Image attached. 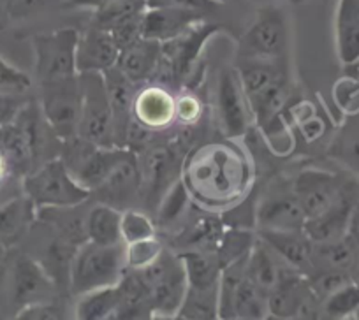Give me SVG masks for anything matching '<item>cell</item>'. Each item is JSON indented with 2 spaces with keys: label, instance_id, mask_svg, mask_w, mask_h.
Here are the masks:
<instances>
[{
  "label": "cell",
  "instance_id": "cell-1",
  "mask_svg": "<svg viewBox=\"0 0 359 320\" xmlns=\"http://www.w3.org/2000/svg\"><path fill=\"white\" fill-rule=\"evenodd\" d=\"M182 181L205 208H227L247 194L252 167L233 139L194 146L185 157Z\"/></svg>",
  "mask_w": 359,
  "mask_h": 320
},
{
  "label": "cell",
  "instance_id": "cell-2",
  "mask_svg": "<svg viewBox=\"0 0 359 320\" xmlns=\"http://www.w3.org/2000/svg\"><path fill=\"white\" fill-rule=\"evenodd\" d=\"M126 245H97L85 242L72 259L69 288L81 295L97 288L113 287L126 274Z\"/></svg>",
  "mask_w": 359,
  "mask_h": 320
},
{
  "label": "cell",
  "instance_id": "cell-3",
  "mask_svg": "<svg viewBox=\"0 0 359 320\" xmlns=\"http://www.w3.org/2000/svg\"><path fill=\"white\" fill-rule=\"evenodd\" d=\"M22 192L34 202L37 211L48 208H72L92 197L58 157L30 171L22 180Z\"/></svg>",
  "mask_w": 359,
  "mask_h": 320
},
{
  "label": "cell",
  "instance_id": "cell-4",
  "mask_svg": "<svg viewBox=\"0 0 359 320\" xmlns=\"http://www.w3.org/2000/svg\"><path fill=\"white\" fill-rule=\"evenodd\" d=\"M127 148L97 146L83 137L74 136L60 143V158L69 173L81 187L94 194L126 157Z\"/></svg>",
  "mask_w": 359,
  "mask_h": 320
},
{
  "label": "cell",
  "instance_id": "cell-5",
  "mask_svg": "<svg viewBox=\"0 0 359 320\" xmlns=\"http://www.w3.org/2000/svg\"><path fill=\"white\" fill-rule=\"evenodd\" d=\"M220 30L215 23L206 20L198 22L176 39L162 43V55L154 79L162 87H176L192 78L205 44Z\"/></svg>",
  "mask_w": 359,
  "mask_h": 320
},
{
  "label": "cell",
  "instance_id": "cell-6",
  "mask_svg": "<svg viewBox=\"0 0 359 320\" xmlns=\"http://www.w3.org/2000/svg\"><path fill=\"white\" fill-rule=\"evenodd\" d=\"M289 51V23L277 6H264L238 39L236 58L285 60Z\"/></svg>",
  "mask_w": 359,
  "mask_h": 320
},
{
  "label": "cell",
  "instance_id": "cell-7",
  "mask_svg": "<svg viewBox=\"0 0 359 320\" xmlns=\"http://www.w3.org/2000/svg\"><path fill=\"white\" fill-rule=\"evenodd\" d=\"M78 39L79 32L76 29H58L32 36L34 74L39 87L78 76Z\"/></svg>",
  "mask_w": 359,
  "mask_h": 320
},
{
  "label": "cell",
  "instance_id": "cell-8",
  "mask_svg": "<svg viewBox=\"0 0 359 320\" xmlns=\"http://www.w3.org/2000/svg\"><path fill=\"white\" fill-rule=\"evenodd\" d=\"M140 273L148 285L151 316H178L187 291V277L178 253L164 250L151 266Z\"/></svg>",
  "mask_w": 359,
  "mask_h": 320
},
{
  "label": "cell",
  "instance_id": "cell-9",
  "mask_svg": "<svg viewBox=\"0 0 359 320\" xmlns=\"http://www.w3.org/2000/svg\"><path fill=\"white\" fill-rule=\"evenodd\" d=\"M79 83L83 97L78 136L97 146H116L113 111L104 74L85 72L79 74Z\"/></svg>",
  "mask_w": 359,
  "mask_h": 320
},
{
  "label": "cell",
  "instance_id": "cell-10",
  "mask_svg": "<svg viewBox=\"0 0 359 320\" xmlns=\"http://www.w3.org/2000/svg\"><path fill=\"white\" fill-rule=\"evenodd\" d=\"M39 88L41 111L60 143L78 136L83 97L79 74L57 83L41 85Z\"/></svg>",
  "mask_w": 359,
  "mask_h": 320
},
{
  "label": "cell",
  "instance_id": "cell-11",
  "mask_svg": "<svg viewBox=\"0 0 359 320\" xmlns=\"http://www.w3.org/2000/svg\"><path fill=\"white\" fill-rule=\"evenodd\" d=\"M359 208V185L347 178L337 201L324 213L309 218L303 225V232L313 245L331 243L347 236L352 229Z\"/></svg>",
  "mask_w": 359,
  "mask_h": 320
},
{
  "label": "cell",
  "instance_id": "cell-12",
  "mask_svg": "<svg viewBox=\"0 0 359 320\" xmlns=\"http://www.w3.org/2000/svg\"><path fill=\"white\" fill-rule=\"evenodd\" d=\"M215 104L220 132L226 139L236 141L250 130L254 116L234 69H224L219 74Z\"/></svg>",
  "mask_w": 359,
  "mask_h": 320
},
{
  "label": "cell",
  "instance_id": "cell-13",
  "mask_svg": "<svg viewBox=\"0 0 359 320\" xmlns=\"http://www.w3.org/2000/svg\"><path fill=\"white\" fill-rule=\"evenodd\" d=\"M316 299L310 278L289 267L282 274L277 287L269 292V315L289 320H316L312 308Z\"/></svg>",
  "mask_w": 359,
  "mask_h": 320
},
{
  "label": "cell",
  "instance_id": "cell-14",
  "mask_svg": "<svg viewBox=\"0 0 359 320\" xmlns=\"http://www.w3.org/2000/svg\"><path fill=\"white\" fill-rule=\"evenodd\" d=\"M347 178L320 169L302 171L292 181V194L298 199L306 220L326 211L341 194Z\"/></svg>",
  "mask_w": 359,
  "mask_h": 320
},
{
  "label": "cell",
  "instance_id": "cell-15",
  "mask_svg": "<svg viewBox=\"0 0 359 320\" xmlns=\"http://www.w3.org/2000/svg\"><path fill=\"white\" fill-rule=\"evenodd\" d=\"M57 285L41 263L30 256H18L11 267V301L16 308L50 301Z\"/></svg>",
  "mask_w": 359,
  "mask_h": 320
},
{
  "label": "cell",
  "instance_id": "cell-16",
  "mask_svg": "<svg viewBox=\"0 0 359 320\" xmlns=\"http://www.w3.org/2000/svg\"><path fill=\"white\" fill-rule=\"evenodd\" d=\"M92 195H95L99 202L113 206L120 211L122 208L127 209V206L141 195V167L137 155L127 150L126 157L113 169L108 180Z\"/></svg>",
  "mask_w": 359,
  "mask_h": 320
},
{
  "label": "cell",
  "instance_id": "cell-17",
  "mask_svg": "<svg viewBox=\"0 0 359 320\" xmlns=\"http://www.w3.org/2000/svg\"><path fill=\"white\" fill-rule=\"evenodd\" d=\"M133 118L144 129L161 132L176 120V99L158 83H148L137 88L134 97Z\"/></svg>",
  "mask_w": 359,
  "mask_h": 320
},
{
  "label": "cell",
  "instance_id": "cell-18",
  "mask_svg": "<svg viewBox=\"0 0 359 320\" xmlns=\"http://www.w3.org/2000/svg\"><path fill=\"white\" fill-rule=\"evenodd\" d=\"M120 57V48L116 46L111 34L106 30L88 27L79 34L78 50H76V67L78 74L85 72H101L113 69Z\"/></svg>",
  "mask_w": 359,
  "mask_h": 320
},
{
  "label": "cell",
  "instance_id": "cell-19",
  "mask_svg": "<svg viewBox=\"0 0 359 320\" xmlns=\"http://www.w3.org/2000/svg\"><path fill=\"white\" fill-rule=\"evenodd\" d=\"M305 222L306 216L292 190L269 194L255 209L259 230H303Z\"/></svg>",
  "mask_w": 359,
  "mask_h": 320
},
{
  "label": "cell",
  "instance_id": "cell-20",
  "mask_svg": "<svg viewBox=\"0 0 359 320\" xmlns=\"http://www.w3.org/2000/svg\"><path fill=\"white\" fill-rule=\"evenodd\" d=\"M203 20L205 15L180 6L148 8L143 15V37L157 43H168Z\"/></svg>",
  "mask_w": 359,
  "mask_h": 320
},
{
  "label": "cell",
  "instance_id": "cell-21",
  "mask_svg": "<svg viewBox=\"0 0 359 320\" xmlns=\"http://www.w3.org/2000/svg\"><path fill=\"white\" fill-rule=\"evenodd\" d=\"M257 236L289 267L305 277L313 271V243L303 230H259Z\"/></svg>",
  "mask_w": 359,
  "mask_h": 320
},
{
  "label": "cell",
  "instance_id": "cell-22",
  "mask_svg": "<svg viewBox=\"0 0 359 320\" xmlns=\"http://www.w3.org/2000/svg\"><path fill=\"white\" fill-rule=\"evenodd\" d=\"M106 88H108L109 104L113 111V127H115V144L126 148V137L133 123L134 97H136L137 85L133 83L127 76L116 67L104 72Z\"/></svg>",
  "mask_w": 359,
  "mask_h": 320
},
{
  "label": "cell",
  "instance_id": "cell-23",
  "mask_svg": "<svg viewBox=\"0 0 359 320\" xmlns=\"http://www.w3.org/2000/svg\"><path fill=\"white\" fill-rule=\"evenodd\" d=\"M162 55V43L151 39H140L133 46L120 51L115 67L137 87L154 79Z\"/></svg>",
  "mask_w": 359,
  "mask_h": 320
},
{
  "label": "cell",
  "instance_id": "cell-24",
  "mask_svg": "<svg viewBox=\"0 0 359 320\" xmlns=\"http://www.w3.org/2000/svg\"><path fill=\"white\" fill-rule=\"evenodd\" d=\"M37 218V209L25 194L15 195L0 204V245L11 249L20 243Z\"/></svg>",
  "mask_w": 359,
  "mask_h": 320
},
{
  "label": "cell",
  "instance_id": "cell-25",
  "mask_svg": "<svg viewBox=\"0 0 359 320\" xmlns=\"http://www.w3.org/2000/svg\"><path fill=\"white\" fill-rule=\"evenodd\" d=\"M334 43L341 64L348 67L359 64V0H338Z\"/></svg>",
  "mask_w": 359,
  "mask_h": 320
},
{
  "label": "cell",
  "instance_id": "cell-26",
  "mask_svg": "<svg viewBox=\"0 0 359 320\" xmlns=\"http://www.w3.org/2000/svg\"><path fill=\"white\" fill-rule=\"evenodd\" d=\"M289 270L287 264L257 236L254 249L247 257V278L264 292H271Z\"/></svg>",
  "mask_w": 359,
  "mask_h": 320
},
{
  "label": "cell",
  "instance_id": "cell-27",
  "mask_svg": "<svg viewBox=\"0 0 359 320\" xmlns=\"http://www.w3.org/2000/svg\"><path fill=\"white\" fill-rule=\"evenodd\" d=\"M86 237L97 245H120L122 211L104 202H95L86 213Z\"/></svg>",
  "mask_w": 359,
  "mask_h": 320
},
{
  "label": "cell",
  "instance_id": "cell-28",
  "mask_svg": "<svg viewBox=\"0 0 359 320\" xmlns=\"http://www.w3.org/2000/svg\"><path fill=\"white\" fill-rule=\"evenodd\" d=\"M184 264L187 287H213L219 285L222 266L215 252L210 250H187L178 253Z\"/></svg>",
  "mask_w": 359,
  "mask_h": 320
},
{
  "label": "cell",
  "instance_id": "cell-29",
  "mask_svg": "<svg viewBox=\"0 0 359 320\" xmlns=\"http://www.w3.org/2000/svg\"><path fill=\"white\" fill-rule=\"evenodd\" d=\"M122 305L118 284L97 288L79 295L74 308V320H106Z\"/></svg>",
  "mask_w": 359,
  "mask_h": 320
},
{
  "label": "cell",
  "instance_id": "cell-30",
  "mask_svg": "<svg viewBox=\"0 0 359 320\" xmlns=\"http://www.w3.org/2000/svg\"><path fill=\"white\" fill-rule=\"evenodd\" d=\"M0 151L8 157L13 169L20 178H25L30 171H34V157L29 143L23 136L22 129L16 123H9L0 127Z\"/></svg>",
  "mask_w": 359,
  "mask_h": 320
},
{
  "label": "cell",
  "instance_id": "cell-31",
  "mask_svg": "<svg viewBox=\"0 0 359 320\" xmlns=\"http://www.w3.org/2000/svg\"><path fill=\"white\" fill-rule=\"evenodd\" d=\"M178 316L182 320H219V285L187 287Z\"/></svg>",
  "mask_w": 359,
  "mask_h": 320
},
{
  "label": "cell",
  "instance_id": "cell-32",
  "mask_svg": "<svg viewBox=\"0 0 359 320\" xmlns=\"http://www.w3.org/2000/svg\"><path fill=\"white\" fill-rule=\"evenodd\" d=\"M147 9V0H113L102 8L95 9L90 27L111 32L116 27L141 16Z\"/></svg>",
  "mask_w": 359,
  "mask_h": 320
},
{
  "label": "cell",
  "instance_id": "cell-33",
  "mask_svg": "<svg viewBox=\"0 0 359 320\" xmlns=\"http://www.w3.org/2000/svg\"><path fill=\"white\" fill-rule=\"evenodd\" d=\"M255 242H257V234L254 230L243 227H226L215 249V256L219 257L222 270L236 260L248 257Z\"/></svg>",
  "mask_w": 359,
  "mask_h": 320
},
{
  "label": "cell",
  "instance_id": "cell-34",
  "mask_svg": "<svg viewBox=\"0 0 359 320\" xmlns=\"http://www.w3.org/2000/svg\"><path fill=\"white\" fill-rule=\"evenodd\" d=\"M76 250H78V246L65 242V239L58 236H55L50 242V245L46 246V250H44V256L39 263L46 270V273L50 274V278L55 281L57 287H60L64 281H67L69 285L71 266Z\"/></svg>",
  "mask_w": 359,
  "mask_h": 320
},
{
  "label": "cell",
  "instance_id": "cell-35",
  "mask_svg": "<svg viewBox=\"0 0 359 320\" xmlns=\"http://www.w3.org/2000/svg\"><path fill=\"white\" fill-rule=\"evenodd\" d=\"M268 292L259 288L254 281H241L238 288L236 301H234V319L243 320H266L269 315L268 308Z\"/></svg>",
  "mask_w": 359,
  "mask_h": 320
},
{
  "label": "cell",
  "instance_id": "cell-36",
  "mask_svg": "<svg viewBox=\"0 0 359 320\" xmlns=\"http://www.w3.org/2000/svg\"><path fill=\"white\" fill-rule=\"evenodd\" d=\"M359 312V281H348L327 295L319 320H348Z\"/></svg>",
  "mask_w": 359,
  "mask_h": 320
},
{
  "label": "cell",
  "instance_id": "cell-37",
  "mask_svg": "<svg viewBox=\"0 0 359 320\" xmlns=\"http://www.w3.org/2000/svg\"><path fill=\"white\" fill-rule=\"evenodd\" d=\"M191 194H189L187 187L180 178L176 183L171 185L164 197L155 208V225L158 227H169L180 222V218L187 213L189 202H191Z\"/></svg>",
  "mask_w": 359,
  "mask_h": 320
},
{
  "label": "cell",
  "instance_id": "cell-38",
  "mask_svg": "<svg viewBox=\"0 0 359 320\" xmlns=\"http://www.w3.org/2000/svg\"><path fill=\"white\" fill-rule=\"evenodd\" d=\"M126 245V243H123ZM164 245L157 237H148L141 242L127 243L126 245V266L130 271H141L151 266L164 252Z\"/></svg>",
  "mask_w": 359,
  "mask_h": 320
},
{
  "label": "cell",
  "instance_id": "cell-39",
  "mask_svg": "<svg viewBox=\"0 0 359 320\" xmlns=\"http://www.w3.org/2000/svg\"><path fill=\"white\" fill-rule=\"evenodd\" d=\"M155 222L143 211L123 209L122 211V242L134 243L155 236Z\"/></svg>",
  "mask_w": 359,
  "mask_h": 320
},
{
  "label": "cell",
  "instance_id": "cell-40",
  "mask_svg": "<svg viewBox=\"0 0 359 320\" xmlns=\"http://www.w3.org/2000/svg\"><path fill=\"white\" fill-rule=\"evenodd\" d=\"M30 88H32V78L22 69L9 64L4 57H0V92L29 94Z\"/></svg>",
  "mask_w": 359,
  "mask_h": 320
},
{
  "label": "cell",
  "instance_id": "cell-41",
  "mask_svg": "<svg viewBox=\"0 0 359 320\" xmlns=\"http://www.w3.org/2000/svg\"><path fill=\"white\" fill-rule=\"evenodd\" d=\"M13 320H67L65 309L57 301H41L34 305L23 306L16 312Z\"/></svg>",
  "mask_w": 359,
  "mask_h": 320
},
{
  "label": "cell",
  "instance_id": "cell-42",
  "mask_svg": "<svg viewBox=\"0 0 359 320\" xmlns=\"http://www.w3.org/2000/svg\"><path fill=\"white\" fill-rule=\"evenodd\" d=\"M334 99L341 111L347 115H358L359 113V83L352 78L340 79L334 87Z\"/></svg>",
  "mask_w": 359,
  "mask_h": 320
},
{
  "label": "cell",
  "instance_id": "cell-43",
  "mask_svg": "<svg viewBox=\"0 0 359 320\" xmlns=\"http://www.w3.org/2000/svg\"><path fill=\"white\" fill-rule=\"evenodd\" d=\"M30 99L27 94H16V92H0V127L15 123L22 109L29 104Z\"/></svg>",
  "mask_w": 359,
  "mask_h": 320
},
{
  "label": "cell",
  "instance_id": "cell-44",
  "mask_svg": "<svg viewBox=\"0 0 359 320\" xmlns=\"http://www.w3.org/2000/svg\"><path fill=\"white\" fill-rule=\"evenodd\" d=\"M143 15L123 23V25L116 27V29H113L109 32L113 39H115L116 46L120 48V51L136 44L140 39H143Z\"/></svg>",
  "mask_w": 359,
  "mask_h": 320
},
{
  "label": "cell",
  "instance_id": "cell-45",
  "mask_svg": "<svg viewBox=\"0 0 359 320\" xmlns=\"http://www.w3.org/2000/svg\"><path fill=\"white\" fill-rule=\"evenodd\" d=\"M203 116V106L192 94H184L176 99V120L182 125H196Z\"/></svg>",
  "mask_w": 359,
  "mask_h": 320
},
{
  "label": "cell",
  "instance_id": "cell-46",
  "mask_svg": "<svg viewBox=\"0 0 359 320\" xmlns=\"http://www.w3.org/2000/svg\"><path fill=\"white\" fill-rule=\"evenodd\" d=\"M48 0H6V13L11 20H23L46 6Z\"/></svg>",
  "mask_w": 359,
  "mask_h": 320
},
{
  "label": "cell",
  "instance_id": "cell-47",
  "mask_svg": "<svg viewBox=\"0 0 359 320\" xmlns=\"http://www.w3.org/2000/svg\"><path fill=\"white\" fill-rule=\"evenodd\" d=\"M151 312L148 305H130L122 302L106 320H150Z\"/></svg>",
  "mask_w": 359,
  "mask_h": 320
},
{
  "label": "cell",
  "instance_id": "cell-48",
  "mask_svg": "<svg viewBox=\"0 0 359 320\" xmlns=\"http://www.w3.org/2000/svg\"><path fill=\"white\" fill-rule=\"evenodd\" d=\"M338 157L344 160L351 169L359 173V132L345 137L338 146Z\"/></svg>",
  "mask_w": 359,
  "mask_h": 320
},
{
  "label": "cell",
  "instance_id": "cell-49",
  "mask_svg": "<svg viewBox=\"0 0 359 320\" xmlns=\"http://www.w3.org/2000/svg\"><path fill=\"white\" fill-rule=\"evenodd\" d=\"M16 178L20 176L16 174V171L13 169L11 162H9L8 157L0 151V192L4 190L11 181H15ZM20 180H22V178H20Z\"/></svg>",
  "mask_w": 359,
  "mask_h": 320
},
{
  "label": "cell",
  "instance_id": "cell-50",
  "mask_svg": "<svg viewBox=\"0 0 359 320\" xmlns=\"http://www.w3.org/2000/svg\"><path fill=\"white\" fill-rule=\"evenodd\" d=\"M108 2H113V0H65V6H67V8H81L95 11V9L102 8V6H106Z\"/></svg>",
  "mask_w": 359,
  "mask_h": 320
},
{
  "label": "cell",
  "instance_id": "cell-51",
  "mask_svg": "<svg viewBox=\"0 0 359 320\" xmlns=\"http://www.w3.org/2000/svg\"><path fill=\"white\" fill-rule=\"evenodd\" d=\"M148 8H162V6H172V0H147Z\"/></svg>",
  "mask_w": 359,
  "mask_h": 320
},
{
  "label": "cell",
  "instance_id": "cell-52",
  "mask_svg": "<svg viewBox=\"0 0 359 320\" xmlns=\"http://www.w3.org/2000/svg\"><path fill=\"white\" fill-rule=\"evenodd\" d=\"M266 320H289V319H278V316H273V315H268V319Z\"/></svg>",
  "mask_w": 359,
  "mask_h": 320
},
{
  "label": "cell",
  "instance_id": "cell-53",
  "mask_svg": "<svg viewBox=\"0 0 359 320\" xmlns=\"http://www.w3.org/2000/svg\"><path fill=\"white\" fill-rule=\"evenodd\" d=\"M219 2H220V4H224V2H227V0H219Z\"/></svg>",
  "mask_w": 359,
  "mask_h": 320
},
{
  "label": "cell",
  "instance_id": "cell-54",
  "mask_svg": "<svg viewBox=\"0 0 359 320\" xmlns=\"http://www.w3.org/2000/svg\"><path fill=\"white\" fill-rule=\"evenodd\" d=\"M226 320H243V319H226Z\"/></svg>",
  "mask_w": 359,
  "mask_h": 320
},
{
  "label": "cell",
  "instance_id": "cell-55",
  "mask_svg": "<svg viewBox=\"0 0 359 320\" xmlns=\"http://www.w3.org/2000/svg\"><path fill=\"white\" fill-rule=\"evenodd\" d=\"M178 320H182V319H180V316H178Z\"/></svg>",
  "mask_w": 359,
  "mask_h": 320
}]
</instances>
